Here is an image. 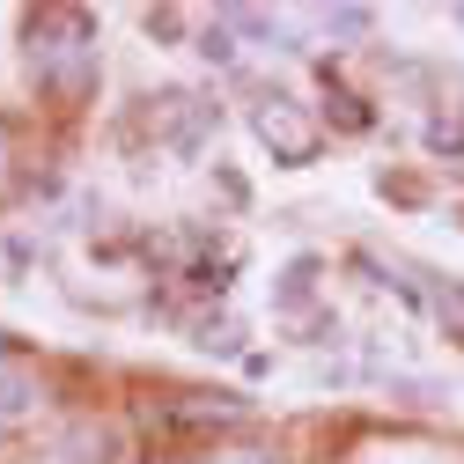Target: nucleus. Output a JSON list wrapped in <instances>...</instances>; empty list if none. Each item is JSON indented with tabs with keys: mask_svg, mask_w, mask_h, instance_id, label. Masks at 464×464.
<instances>
[{
	"mask_svg": "<svg viewBox=\"0 0 464 464\" xmlns=\"http://www.w3.org/2000/svg\"><path fill=\"white\" fill-rule=\"evenodd\" d=\"M30 74L52 96H89L96 89V23L82 8H44L30 15Z\"/></svg>",
	"mask_w": 464,
	"mask_h": 464,
	"instance_id": "obj_1",
	"label": "nucleus"
},
{
	"mask_svg": "<svg viewBox=\"0 0 464 464\" xmlns=\"http://www.w3.org/2000/svg\"><path fill=\"white\" fill-rule=\"evenodd\" d=\"M251 133L273 148V162H317V148H324V133L310 126V111L295 96H258L251 103Z\"/></svg>",
	"mask_w": 464,
	"mask_h": 464,
	"instance_id": "obj_2",
	"label": "nucleus"
},
{
	"mask_svg": "<svg viewBox=\"0 0 464 464\" xmlns=\"http://www.w3.org/2000/svg\"><path fill=\"white\" fill-rule=\"evenodd\" d=\"M44 464H103V428L96 420H74L44 442Z\"/></svg>",
	"mask_w": 464,
	"mask_h": 464,
	"instance_id": "obj_3",
	"label": "nucleus"
},
{
	"mask_svg": "<svg viewBox=\"0 0 464 464\" xmlns=\"http://www.w3.org/2000/svg\"><path fill=\"white\" fill-rule=\"evenodd\" d=\"M192 464H273L266 450H199Z\"/></svg>",
	"mask_w": 464,
	"mask_h": 464,
	"instance_id": "obj_4",
	"label": "nucleus"
},
{
	"mask_svg": "<svg viewBox=\"0 0 464 464\" xmlns=\"http://www.w3.org/2000/svg\"><path fill=\"white\" fill-rule=\"evenodd\" d=\"M324 23H332V30H346V37H362V30H369V8H332Z\"/></svg>",
	"mask_w": 464,
	"mask_h": 464,
	"instance_id": "obj_5",
	"label": "nucleus"
},
{
	"mask_svg": "<svg viewBox=\"0 0 464 464\" xmlns=\"http://www.w3.org/2000/svg\"><path fill=\"white\" fill-rule=\"evenodd\" d=\"M457 23H464V8H457Z\"/></svg>",
	"mask_w": 464,
	"mask_h": 464,
	"instance_id": "obj_6",
	"label": "nucleus"
}]
</instances>
